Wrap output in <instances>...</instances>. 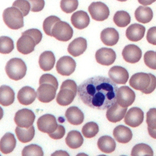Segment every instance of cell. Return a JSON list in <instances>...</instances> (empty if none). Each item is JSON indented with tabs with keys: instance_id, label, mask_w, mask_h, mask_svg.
<instances>
[{
	"instance_id": "1",
	"label": "cell",
	"mask_w": 156,
	"mask_h": 156,
	"mask_svg": "<svg viewBox=\"0 0 156 156\" xmlns=\"http://www.w3.org/2000/svg\"><path fill=\"white\" fill-rule=\"evenodd\" d=\"M118 88L111 79L98 76L82 82L77 87V94L87 106L104 110L116 102Z\"/></svg>"
},
{
	"instance_id": "2",
	"label": "cell",
	"mask_w": 156,
	"mask_h": 156,
	"mask_svg": "<svg viewBox=\"0 0 156 156\" xmlns=\"http://www.w3.org/2000/svg\"><path fill=\"white\" fill-rule=\"evenodd\" d=\"M129 84L132 88L143 93L150 94L156 88V77L151 73H135L130 77Z\"/></svg>"
},
{
	"instance_id": "3",
	"label": "cell",
	"mask_w": 156,
	"mask_h": 156,
	"mask_svg": "<svg viewBox=\"0 0 156 156\" xmlns=\"http://www.w3.org/2000/svg\"><path fill=\"white\" fill-rule=\"evenodd\" d=\"M22 12L15 7L5 9L2 13V18L6 26L13 30H17L23 27L24 20Z\"/></svg>"
},
{
	"instance_id": "4",
	"label": "cell",
	"mask_w": 156,
	"mask_h": 156,
	"mask_svg": "<svg viewBox=\"0 0 156 156\" xmlns=\"http://www.w3.org/2000/svg\"><path fill=\"white\" fill-rule=\"evenodd\" d=\"M8 77L14 80L23 78L27 71V66L24 62L19 58H13L9 60L5 67Z\"/></svg>"
},
{
	"instance_id": "5",
	"label": "cell",
	"mask_w": 156,
	"mask_h": 156,
	"mask_svg": "<svg viewBox=\"0 0 156 156\" xmlns=\"http://www.w3.org/2000/svg\"><path fill=\"white\" fill-rule=\"evenodd\" d=\"M73 35V30L71 26L66 22L58 21L52 29V37L59 41H67L69 40Z\"/></svg>"
},
{
	"instance_id": "6",
	"label": "cell",
	"mask_w": 156,
	"mask_h": 156,
	"mask_svg": "<svg viewBox=\"0 0 156 156\" xmlns=\"http://www.w3.org/2000/svg\"><path fill=\"white\" fill-rule=\"evenodd\" d=\"M88 10L91 18L98 21L107 20L110 15L109 9L107 5L100 1L92 2L89 5Z\"/></svg>"
},
{
	"instance_id": "7",
	"label": "cell",
	"mask_w": 156,
	"mask_h": 156,
	"mask_svg": "<svg viewBox=\"0 0 156 156\" xmlns=\"http://www.w3.org/2000/svg\"><path fill=\"white\" fill-rule=\"evenodd\" d=\"M135 99L134 91L127 86H122L118 88L116 92V102L122 107L131 105Z\"/></svg>"
},
{
	"instance_id": "8",
	"label": "cell",
	"mask_w": 156,
	"mask_h": 156,
	"mask_svg": "<svg viewBox=\"0 0 156 156\" xmlns=\"http://www.w3.org/2000/svg\"><path fill=\"white\" fill-rule=\"evenodd\" d=\"M35 118V114L31 110L23 108L19 110L15 113L14 121L17 126L23 128H28L33 125Z\"/></svg>"
},
{
	"instance_id": "9",
	"label": "cell",
	"mask_w": 156,
	"mask_h": 156,
	"mask_svg": "<svg viewBox=\"0 0 156 156\" xmlns=\"http://www.w3.org/2000/svg\"><path fill=\"white\" fill-rule=\"evenodd\" d=\"M37 125L40 131L48 134L54 132L58 127L55 117L51 114H45L40 116L37 120Z\"/></svg>"
},
{
	"instance_id": "10",
	"label": "cell",
	"mask_w": 156,
	"mask_h": 156,
	"mask_svg": "<svg viewBox=\"0 0 156 156\" xmlns=\"http://www.w3.org/2000/svg\"><path fill=\"white\" fill-rule=\"evenodd\" d=\"M76 67L75 60L69 56H63L56 63V70L62 76H69L74 73Z\"/></svg>"
},
{
	"instance_id": "11",
	"label": "cell",
	"mask_w": 156,
	"mask_h": 156,
	"mask_svg": "<svg viewBox=\"0 0 156 156\" xmlns=\"http://www.w3.org/2000/svg\"><path fill=\"white\" fill-rule=\"evenodd\" d=\"M56 90L57 88L52 84L42 83L37 89V97L41 102H50L55 98Z\"/></svg>"
},
{
	"instance_id": "12",
	"label": "cell",
	"mask_w": 156,
	"mask_h": 156,
	"mask_svg": "<svg viewBox=\"0 0 156 156\" xmlns=\"http://www.w3.org/2000/svg\"><path fill=\"white\" fill-rule=\"evenodd\" d=\"M144 113L138 107H132L127 112L124 116V122L132 127L139 126L143 121Z\"/></svg>"
},
{
	"instance_id": "13",
	"label": "cell",
	"mask_w": 156,
	"mask_h": 156,
	"mask_svg": "<svg viewBox=\"0 0 156 156\" xmlns=\"http://www.w3.org/2000/svg\"><path fill=\"white\" fill-rule=\"evenodd\" d=\"M36 45L34 38L27 34H22L16 42L17 50L23 54H28L33 52Z\"/></svg>"
},
{
	"instance_id": "14",
	"label": "cell",
	"mask_w": 156,
	"mask_h": 156,
	"mask_svg": "<svg viewBox=\"0 0 156 156\" xmlns=\"http://www.w3.org/2000/svg\"><path fill=\"white\" fill-rule=\"evenodd\" d=\"M122 55L126 62L130 63H135L141 59L142 51L136 45L130 44L124 48L122 51Z\"/></svg>"
},
{
	"instance_id": "15",
	"label": "cell",
	"mask_w": 156,
	"mask_h": 156,
	"mask_svg": "<svg viewBox=\"0 0 156 156\" xmlns=\"http://www.w3.org/2000/svg\"><path fill=\"white\" fill-rule=\"evenodd\" d=\"M116 53L111 48H102L95 54L96 62L102 65L109 66L114 63L116 59Z\"/></svg>"
},
{
	"instance_id": "16",
	"label": "cell",
	"mask_w": 156,
	"mask_h": 156,
	"mask_svg": "<svg viewBox=\"0 0 156 156\" xmlns=\"http://www.w3.org/2000/svg\"><path fill=\"white\" fill-rule=\"evenodd\" d=\"M110 79L117 84H125L129 79V73L126 69L120 66H114L108 71Z\"/></svg>"
},
{
	"instance_id": "17",
	"label": "cell",
	"mask_w": 156,
	"mask_h": 156,
	"mask_svg": "<svg viewBox=\"0 0 156 156\" xmlns=\"http://www.w3.org/2000/svg\"><path fill=\"white\" fill-rule=\"evenodd\" d=\"M127 109V107H122L116 102L107 108L106 117L110 122L114 123L119 122L124 118Z\"/></svg>"
},
{
	"instance_id": "18",
	"label": "cell",
	"mask_w": 156,
	"mask_h": 156,
	"mask_svg": "<svg viewBox=\"0 0 156 156\" xmlns=\"http://www.w3.org/2000/svg\"><path fill=\"white\" fill-rule=\"evenodd\" d=\"M37 98V93L30 87L26 86L21 88L17 94L18 101L24 105L31 104Z\"/></svg>"
},
{
	"instance_id": "19",
	"label": "cell",
	"mask_w": 156,
	"mask_h": 156,
	"mask_svg": "<svg viewBox=\"0 0 156 156\" xmlns=\"http://www.w3.org/2000/svg\"><path fill=\"white\" fill-rule=\"evenodd\" d=\"M87 48L85 38L79 37L73 40L68 46V52L73 57H77L82 54Z\"/></svg>"
},
{
	"instance_id": "20",
	"label": "cell",
	"mask_w": 156,
	"mask_h": 156,
	"mask_svg": "<svg viewBox=\"0 0 156 156\" xmlns=\"http://www.w3.org/2000/svg\"><path fill=\"white\" fill-rule=\"evenodd\" d=\"M71 22L76 29H83L90 24V17L86 12L79 10L71 15Z\"/></svg>"
},
{
	"instance_id": "21",
	"label": "cell",
	"mask_w": 156,
	"mask_h": 156,
	"mask_svg": "<svg viewBox=\"0 0 156 156\" xmlns=\"http://www.w3.org/2000/svg\"><path fill=\"white\" fill-rule=\"evenodd\" d=\"M145 27L140 24H133L127 27L126 35L127 39L132 41H138L141 40L145 33Z\"/></svg>"
},
{
	"instance_id": "22",
	"label": "cell",
	"mask_w": 156,
	"mask_h": 156,
	"mask_svg": "<svg viewBox=\"0 0 156 156\" xmlns=\"http://www.w3.org/2000/svg\"><path fill=\"white\" fill-rule=\"evenodd\" d=\"M119 38L118 31L112 27L105 28L101 33V40L107 46H112L116 44L119 40Z\"/></svg>"
},
{
	"instance_id": "23",
	"label": "cell",
	"mask_w": 156,
	"mask_h": 156,
	"mask_svg": "<svg viewBox=\"0 0 156 156\" xmlns=\"http://www.w3.org/2000/svg\"><path fill=\"white\" fill-rule=\"evenodd\" d=\"M115 140L121 143H127L132 138V132L131 130L123 125L116 126L113 132Z\"/></svg>"
},
{
	"instance_id": "24",
	"label": "cell",
	"mask_w": 156,
	"mask_h": 156,
	"mask_svg": "<svg viewBox=\"0 0 156 156\" xmlns=\"http://www.w3.org/2000/svg\"><path fill=\"white\" fill-rule=\"evenodd\" d=\"M65 116L70 124L76 126L82 124L84 119L83 112L77 107L75 106L67 108L65 112Z\"/></svg>"
},
{
	"instance_id": "25",
	"label": "cell",
	"mask_w": 156,
	"mask_h": 156,
	"mask_svg": "<svg viewBox=\"0 0 156 156\" xmlns=\"http://www.w3.org/2000/svg\"><path fill=\"white\" fill-rule=\"evenodd\" d=\"M16 141L15 136L10 132H7L0 140V151L4 154L12 152L16 146Z\"/></svg>"
},
{
	"instance_id": "26",
	"label": "cell",
	"mask_w": 156,
	"mask_h": 156,
	"mask_svg": "<svg viewBox=\"0 0 156 156\" xmlns=\"http://www.w3.org/2000/svg\"><path fill=\"white\" fill-rule=\"evenodd\" d=\"M55 58L52 52L47 51L41 53L40 55L38 63L40 68L44 71H50L54 66Z\"/></svg>"
},
{
	"instance_id": "27",
	"label": "cell",
	"mask_w": 156,
	"mask_h": 156,
	"mask_svg": "<svg viewBox=\"0 0 156 156\" xmlns=\"http://www.w3.org/2000/svg\"><path fill=\"white\" fill-rule=\"evenodd\" d=\"M76 95V93L69 88H60L57 95L56 101L62 106H66L69 105L73 101Z\"/></svg>"
},
{
	"instance_id": "28",
	"label": "cell",
	"mask_w": 156,
	"mask_h": 156,
	"mask_svg": "<svg viewBox=\"0 0 156 156\" xmlns=\"http://www.w3.org/2000/svg\"><path fill=\"white\" fill-rule=\"evenodd\" d=\"M15 100V93L12 88L7 85L0 87V104L9 106L13 104Z\"/></svg>"
},
{
	"instance_id": "29",
	"label": "cell",
	"mask_w": 156,
	"mask_h": 156,
	"mask_svg": "<svg viewBox=\"0 0 156 156\" xmlns=\"http://www.w3.org/2000/svg\"><path fill=\"white\" fill-rule=\"evenodd\" d=\"M65 142L70 148L77 149L82 145L83 138L79 131L71 130L68 133L65 138Z\"/></svg>"
},
{
	"instance_id": "30",
	"label": "cell",
	"mask_w": 156,
	"mask_h": 156,
	"mask_svg": "<svg viewBox=\"0 0 156 156\" xmlns=\"http://www.w3.org/2000/svg\"><path fill=\"white\" fill-rule=\"evenodd\" d=\"M135 17L138 22L146 24L152 20L153 12L150 7L141 5L135 10Z\"/></svg>"
},
{
	"instance_id": "31",
	"label": "cell",
	"mask_w": 156,
	"mask_h": 156,
	"mask_svg": "<svg viewBox=\"0 0 156 156\" xmlns=\"http://www.w3.org/2000/svg\"><path fill=\"white\" fill-rule=\"evenodd\" d=\"M97 145L99 149L105 153H111L115 151L116 147L115 140L107 135L101 136L98 139Z\"/></svg>"
},
{
	"instance_id": "32",
	"label": "cell",
	"mask_w": 156,
	"mask_h": 156,
	"mask_svg": "<svg viewBox=\"0 0 156 156\" xmlns=\"http://www.w3.org/2000/svg\"><path fill=\"white\" fill-rule=\"evenodd\" d=\"M16 136L20 141L26 143L30 141L35 135V129L33 125L28 128H23L17 126L15 129Z\"/></svg>"
},
{
	"instance_id": "33",
	"label": "cell",
	"mask_w": 156,
	"mask_h": 156,
	"mask_svg": "<svg viewBox=\"0 0 156 156\" xmlns=\"http://www.w3.org/2000/svg\"><path fill=\"white\" fill-rule=\"evenodd\" d=\"M130 16L128 12L124 10L116 12L113 16L115 24L119 27H124L130 23Z\"/></svg>"
},
{
	"instance_id": "34",
	"label": "cell",
	"mask_w": 156,
	"mask_h": 156,
	"mask_svg": "<svg viewBox=\"0 0 156 156\" xmlns=\"http://www.w3.org/2000/svg\"><path fill=\"white\" fill-rule=\"evenodd\" d=\"M153 155L152 149L148 144L145 143H139L133 146L131 151V155Z\"/></svg>"
},
{
	"instance_id": "35",
	"label": "cell",
	"mask_w": 156,
	"mask_h": 156,
	"mask_svg": "<svg viewBox=\"0 0 156 156\" xmlns=\"http://www.w3.org/2000/svg\"><path fill=\"white\" fill-rule=\"evenodd\" d=\"M99 132V126L95 122H88L86 123L82 129L83 135L87 138L95 136Z\"/></svg>"
},
{
	"instance_id": "36",
	"label": "cell",
	"mask_w": 156,
	"mask_h": 156,
	"mask_svg": "<svg viewBox=\"0 0 156 156\" xmlns=\"http://www.w3.org/2000/svg\"><path fill=\"white\" fill-rule=\"evenodd\" d=\"M14 49V44L12 39L7 36L0 37V53L9 54Z\"/></svg>"
},
{
	"instance_id": "37",
	"label": "cell",
	"mask_w": 156,
	"mask_h": 156,
	"mask_svg": "<svg viewBox=\"0 0 156 156\" xmlns=\"http://www.w3.org/2000/svg\"><path fill=\"white\" fill-rule=\"evenodd\" d=\"M44 155L42 148L37 144H30L25 146L22 151V155H35V156H43Z\"/></svg>"
},
{
	"instance_id": "38",
	"label": "cell",
	"mask_w": 156,
	"mask_h": 156,
	"mask_svg": "<svg viewBox=\"0 0 156 156\" xmlns=\"http://www.w3.org/2000/svg\"><path fill=\"white\" fill-rule=\"evenodd\" d=\"M60 18L56 16L51 15L47 17L43 21V28L45 34L52 37V29L54 24L60 21Z\"/></svg>"
},
{
	"instance_id": "39",
	"label": "cell",
	"mask_w": 156,
	"mask_h": 156,
	"mask_svg": "<svg viewBox=\"0 0 156 156\" xmlns=\"http://www.w3.org/2000/svg\"><path fill=\"white\" fill-rule=\"evenodd\" d=\"M78 4L77 0H61L60 8L63 12L70 13L77 9Z\"/></svg>"
},
{
	"instance_id": "40",
	"label": "cell",
	"mask_w": 156,
	"mask_h": 156,
	"mask_svg": "<svg viewBox=\"0 0 156 156\" xmlns=\"http://www.w3.org/2000/svg\"><path fill=\"white\" fill-rule=\"evenodd\" d=\"M144 62L146 65L152 69H156V52L148 51L144 55Z\"/></svg>"
},
{
	"instance_id": "41",
	"label": "cell",
	"mask_w": 156,
	"mask_h": 156,
	"mask_svg": "<svg viewBox=\"0 0 156 156\" xmlns=\"http://www.w3.org/2000/svg\"><path fill=\"white\" fill-rule=\"evenodd\" d=\"M12 6L18 8L23 13L24 16L28 15L30 10V5L27 0H16L13 2Z\"/></svg>"
},
{
	"instance_id": "42",
	"label": "cell",
	"mask_w": 156,
	"mask_h": 156,
	"mask_svg": "<svg viewBox=\"0 0 156 156\" xmlns=\"http://www.w3.org/2000/svg\"><path fill=\"white\" fill-rule=\"evenodd\" d=\"M146 123L147 128L156 129V108H150L146 113Z\"/></svg>"
},
{
	"instance_id": "43",
	"label": "cell",
	"mask_w": 156,
	"mask_h": 156,
	"mask_svg": "<svg viewBox=\"0 0 156 156\" xmlns=\"http://www.w3.org/2000/svg\"><path fill=\"white\" fill-rule=\"evenodd\" d=\"M42 83H50L54 85L57 89L58 88V81L53 75L51 74H43L39 80V84L41 85Z\"/></svg>"
},
{
	"instance_id": "44",
	"label": "cell",
	"mask_w": 156,
	"mask_h": 156,
	"mask_svg": "<svg viewBox=\"0 0 156 156\" xmlns=\"http://www.w3.org/2000/svg\"><path fill=\"white\" fill-rule=\"evenodd\" d=\"M30 5V10L38 12L42 10L44 6V0H27Z\"/></svg>"
},
{
	"instance_id": "45",
	"label": "cell",
	"mask_w": 156,
	"mask_h": 156,
	"mask_svg": "<svg viewBox=\"0 0 156 156\" xmlns=\"http://www.w3.org/2000/svg\"><path fill=\"white\" fill-rule=\"evenodd\" d=\"M22 34H27L32 36L34 38L37 44H38L42 39V34L41 31L37 29H30L23 32Z\"/></svg>"
},
{
	"instance_id": "46",
	"label": "cell",
	"mask_w": 156,
	"mask_h": 156,
	"mask_svg": "<svg viewBox=\"0 0 156 156\" xmlns=\"http://www.w3.org/2000/svg\"><path fill=\"white\" fill-rule=\"evenodd\" d=\"M65 134V129L62 125H58L57 129L52 133H49V136L54 140H59L62 138Z\"/></svg>"
},
{
	"instance_id": "47",
	"label": "cell",
	"mask_w": 156,
	"mask_h": 156,
	"mask_svg": "<svg viewBox=\"0 0 156 156\" xmlns=\"http://www.w3.org/2000/svg\"><path fill=\"white\" fill-rule=\"evenodd\" d=\"M146 40L150 44L156 45V26L152 27L147 30Z\"/></svg>"
},
{
	"instance_id": "48",
	"label": "cell",
	"mask_w": 156,
	"mask_h": 156,
	"mask_svg": "<svg viewBox=\"0 0 156 156\" xmlns=\"http://www.w3.org/2000/svg\"><path fill=\"white\" fill-rule=\"evenodd\" d=\"M69 88L73 91H74L75 93H77V87L76 82L73 80L67 79L64 82H63V83L61 85L60 88Z\"/></svg>"
},
{
	"instance_id": "49",
	"label": "cell",
	"mask_w": 156,
	"mask_h": 156,
	"mask_svg": "<svg viewBox=\"0 0 156 156\" xmlns=\"http://www.w3.org/2000/svg\"><path fill=\"white\" fill-rule=\"evenodd\" d=\"M138 2L143 5H151V4L154 3L156 1V0H138Z\"/></svg>"
},
{
	"instance_id": "50",
	"label": "cell",
	"mask_w": 156,
	"mask_h": 156,
	"mask_svg": "<svg viewBox=\"0 0 156 156\" xmlns=\"http://www.w3.org/2000/svg\"><path fill=\"white\" fill-rule=\"evenodd\" d=\"M147 130L149 135L152 138L156 139V129H151L147 128Z\"/></svg>"
},
{
	"instance_id": "51",
	"label": "cell",
	"mask_w": 156,
	"mask_h": 156,
	"mask_svg": "<svg viewBox=\"0 0 156 156\" xmlns=\"http://www.w3.org/2000/svg\"><path fill=\"white\" fill-rule=\"evenodd\" d=\"M69 155V154H68V153H66V152H64L63 151H58L57 152H55V153H54V154H52V155Z\"/></svg>"
},
{
	"instance_id": "52",
	"label": "cell",
	"mask_w": 156,
	"mask_h": 156,
	"mask_svg": "<svg viewBox=\"0 0 156 156\" xmlns=\"http://www.w3.org/2000/svg\"><path fill=\"white\" fill-rule=\"evenodd\" d=\"M3 115H4L3 110H2V108L0 107V120L2 118V117H3Z\"/></svg>"
},
{
	"instance_id": "53",
	"label": "cell",
	"mask_w": 156,
	"mask_h": 156,
	"mask_svg": "<svg viewBox=\"0 0 156 156\" xmlns=\"http://www.w3.org/2000/svg\"><path fill=\"white\" fill-rule=\"evenodd\" d=\"M118 1H120V2H124V1H126L127 0H117Z\"/></svg>"
}]
</instances>
